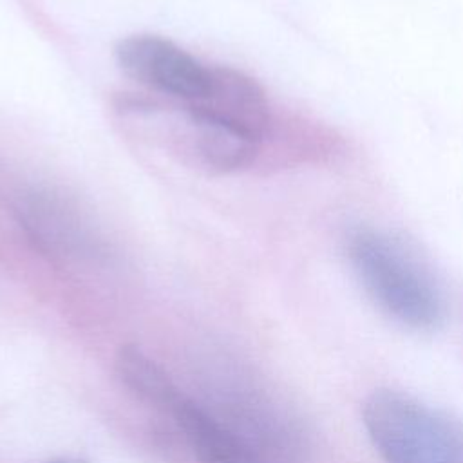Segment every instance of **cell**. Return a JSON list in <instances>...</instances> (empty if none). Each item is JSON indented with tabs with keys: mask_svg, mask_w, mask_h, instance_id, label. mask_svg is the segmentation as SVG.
Listing matches in <instances>:
<instances>
[{
	"mask_svg": "<svg viewBox=\"0 0 463 463\" xmlns=\"http://www.w3.org/2000/svg\"><path fill=\"white\" fill-rule=\"evenodd\" d=\"M199 463H259L226 427L183 394L170 411Z\"/></svg>",
	"mask_w": 463,
	"mask_h": 463,
	"instance_id": "52a82bcc",
	"label": "cell"
},
{
	"mask_svg": "<svg viewBox=\"0 0 463 463\" xmlns=\"http://www.w3.org/2000/svg\"><path fill=\"white\" fill-rule=\"evenodd\" d=\"M121 71L174 103L195 105L208 89L210 69L188 51L157 34H130L114 49Z\"/></svg>",
	"mask_w": 463,
	"mask_h": 463,
	"instance_id": "3957f363",
	"label": "cell"
},
{
	"mask_svg": "<svg viewBox=\"0 0 463 463\" xmlns=\"http://www.w3.org/2000/svg\"><path fill=\"white\" fill-rule=\"evenodd\" d=\"M349 262L373 302L398 324L434 331L445 320L443 295L427 268L392 237L356 230L347 241Z\"/></svg>",
	"mask_w": 463,
	"mask_h": 463,
	"instance_id": "6da1fadb",
	"label": "cell"
},
{
	"mask_svg": "<svg viewBox=\"0 0 463 463\" xmlns=\"http://www.w3.org/2000/svg\"><path fill=\"white\" fill-rule=\"evenodd\" d=\"M190 109L259 143L271 123L264 89L253 78L232 67L212 65L208 89L201 101L190 105Z\"/></svg>",
	"mask_w": 463,
	"mask_h": 463,
	"instance_id": "8992f818",
	"label": "cell"
},
{
	"mask_svg": "<svg viewBox=\"0 0 463 463\" xmlns=\"http://www.w3.org/2000/svg\"><path fill=\"white\" fill-rule=\"evenodd\" d=\"M362 418L385 463H463V427L411 394L378 389Z\"/></svg>",
	"mask_w": 463,
	"mask_h": 463,
	"instance_id": "7a4b0ae2",
	"label": "cell"
},
{
	"mask_svg": "<svg viewBox=\"0 0 463 463\" xmlns=\"http://www.w3.org/2000/svg\"><path fill=\"white\" fill-rule=\"evenodd\" d=\"M163 107L166 114L165 145L181 161L210 174H228L248 166L260 143L221 125L186 105L170 101Z\"/></svg>",
	"mask_w": 463,
	"mask_h": 463,
	"instance_id": "277c9868",
	"label": "cell"
},
{
	"mask_svg": "<svg viewBox=\"0 0 463 463\" xmlns=\"http://www.w3.org/2000/svg\"><path fill=\"white\" fill-rule=\"evenodd\" d=\"M116 369L123 383L141 400L172 411L181 392L168 374L136 345H121Z\"/></svg>",
	"mask_w": 463,
	"mask_h": 463,
	"instance_id": "ba28073f",
	"label": "cell"
},
{
	"mask_svg": "<svg viewBox=\"0 0 463 463\" xmlns=\"http://www.w3.org/2000/svg\"><path fill=\"white\" fill-rule=\"evenodd\" d=\"M16 215L36 248L52 259H83L101 248L87 215L52 190H31L20 195Z\"/></svg>",
	"mask_w": 463,
	"mask_h": 463,
	"instance_id": "5b68a950",
	"label": "cell"
},
{
	"mask_svg": "<svg viewBox=\"0 0 463 463\" xmlns=\"http://www.w3.org/2000/svg\"><path fill=\"white\" fill-rule=\"evenodd\" d=\"M47 463H83L78 459H54V461H47Z\"/></svg>",
	"mask_w": 463,
	"mask_h": 463,
	"instance_id": "9c48e42d",
	"label": "cell"
}]
</instances>
